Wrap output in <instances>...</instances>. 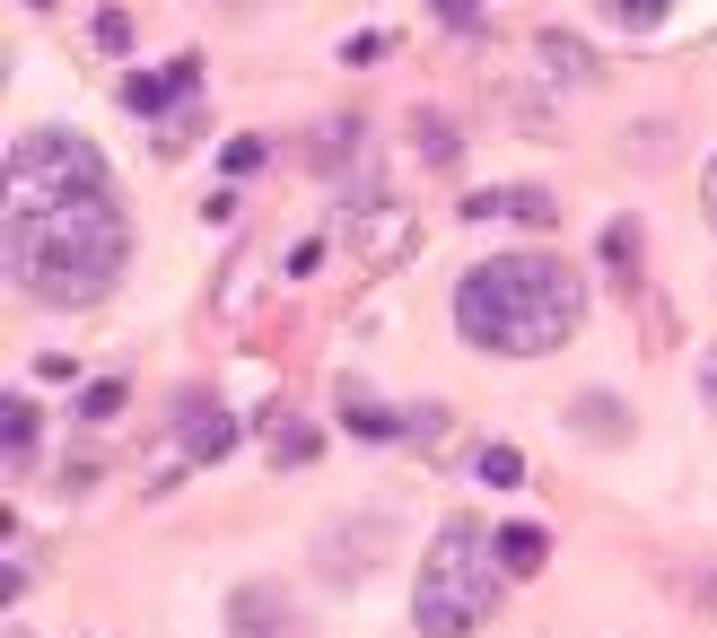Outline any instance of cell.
<instances>
[{"instance_id": "obj_1", "label": "cell", "mask_w": 717, "mask_h": 638, "mask_svg": "<svg viewBox=\"0 0 717 638\" xmlns=\"http://www.w3.org/2000/svg\"><path fill=\"white\" fill-rule=\"evenodd\" d=\"M9 280L44 306H97L122 280V210L106 158L71 131H26L9 149Z\"/></svg>"}, {"instance_id": "obj_14", "label": "cell", "mask_w": 717, "mask_h": 638, "mask_svg": "<svg viewBox=\"0 0 717 638\" xmlns=\"http://www.w3.org/2000/svg\"><path fill=\"white\" fill-rule=\"evenodd\" d=\"M429 9H438V18H473L481 0H429Z\"/></svg>"}, {"instance_id": "obj_11", "label": "cell", "mask_w": 717, "mask_h": 638, "mask_svg": "<svg viewBox=\"0 0 717 638\" xmlns=\"http://www.w3.org/2000/svg\"><path fill=\"white\" fill-rule=\"evenodd\" d=\"M228 446H237L228 420H193V455H228Z\"/></svg>"}, {"instance_id": "obj_10", "label": "cell", "mask_w": 717, "mask_h": 638, "mask_svg": "<svg viewBox=\"0 0 717 638\" xmlns=\"http://www.w3.org/2000/svg\"><path fill=\"white\" fill-rule=\"evenodd\" d=\"M481 482H507V490H516V482H525V455H516V446H481Z\"/></svg>"}, {"instance_id": "obj_5", "label": "cell", "mask_w": 717, "mask_h": 638, "mask_svg": "<svg viewBox=\"0 0 717 638\" xmlns=\"http://www.w3.org/2000/svg\"><path fill=\"white\" fill-rule=\"evenodd\" d=\"M490 551H499V569H507V577H543L552 533H543V525H490Z\"/></svg>"}, {"instance_id": "obj_6", "label": "cell", "mask_w": 717, "mask_h": 638, "mask_svg": "<svg viewBox=\"0 0 717 638\" xmlns=\"http://www.w3.org/2000/svg\"><path fill=\"white\" fill-rule=\"evenodd\" d=\"M184 88H193V62H175L167 79H131V88H122V106H131V115H158V106H175Z\"/></svg>"}, {"instance_id": "obj_7", "label": "cell", "mask_w": 717, "mask_h": 638, "mask_svg": "<svg viewBox=\"0 0 717 638\" xmlns=\"http://www.w3.org/2000/svg\"><path fill=\"white\" fill-rule=\"evenodd\" d=\"M271 455H280V464H315V429L280 411V420H271Z\"/></svg>"}, {"instance_id": "obj_13", "label": "cell", "mask_w": 717, "mask_h": 638, "mask_svg": "<svg viewBox=\"0 0 717 638\" xmlns=\"http://www.w3.org/2000/svg\"><path fill=\"white\" fill-rule=\"evenodd\" d=\"M630 246H639V228H630V219H621V228H603V262H612V271H630Z\"/></svg>"}, {"instance_id": "obj_3", "label": "cell", "mask_w": 717, "mask_h": 638, "mask_svg": "<svg viewBox=\"0 0 717 638\" xmlns=\"http://www.w3.org/2000/svg\"><path fill=\"white\" fill-rule=\"evenodd\" d=\"M499 604H507V569H499V551H490V525H473V516L438 525V542H429V560H420V604H411V621L429 638H473Z\"/></svg>"}, {"instance_id": "obj_4", "label": "cell", "mask_w": 717, "mask_h": 638, "mask_svg": "<svg viewBox=\"0 0 717 638\" xmlns=\"http://www.w3.org/2000/svg\"><path fill=\"white\" fill-rule=\"evenodd\" d=\"M228 630L237 638H298V613H289L271 586H245L237 604H228Z\"/></svg>"}, {"instance_id": "obj_8", "label": "cell", "mask_w": 717, "mask_h": 638, "mask_svg": "<svg viewBox=\"0 0 717 638\" xmlns=\"http://www.w3.org/2000/svg\"><path fill=\"white\" fill-rule=\"evenodd\" d=\"M0 446H9V464L35 446V402H18V393H9V411H0Z\"/></svg>"}, {"instance_id": "obj_15", "label": "cell", "mask_w": 717, "mask_h": 638, "mask_svg": "<svg viewBox=\"0 0 717 638\" xmlns=\"http://www.w3.org/2000/svg\"><path fill=\"white\" fill-rule=\"evenodd\" d=\"M709 219H717V158H709Z\"/></svg>"}, {"instance_id": "obj_12", "label": "cell", "mask_w": 717, "mask_h": 638, "mask_svg": "<svg viewBox=\"0 0 717 638\" xmlns=\"http://www.w3.org/2000/svg\"><path fill=\"white\" fill-rule=\"evenodd\" d=\"M603 9H612V18H621V26H656V18H665V9H674V0H603Z\"/></svg>"}, {"instance_id": "obj_2", "label": "cell", "mask_w": 717, "mask_h": 638, "mask_svg": "<svg viewBox=\"0 0 717 638\" xmlns=\"http://www.w3.org/2000/svg\"><path fill=\"white\" fill-rule=\"evenodd\" d=\"M578 315H587V289L560 255H490L456 289V333L473 350H499V359L560 350L578 333Z\"/></svg>"}, {"instance_id": "obj_9", "label": "cell", "mask_w": 717, "mask_h": 638, "mask_svg": "<svg viewBox=\"0 0 717 638\" xmlns=\"http://www.w3.org/2000/svg\"><path fill=\"white\" fill-rule=\"evenodd\" d=\"M342 420H351L358 437H394V411H385V402H367V393H351V402H342Z\"/></svg>"}]
</instances>
